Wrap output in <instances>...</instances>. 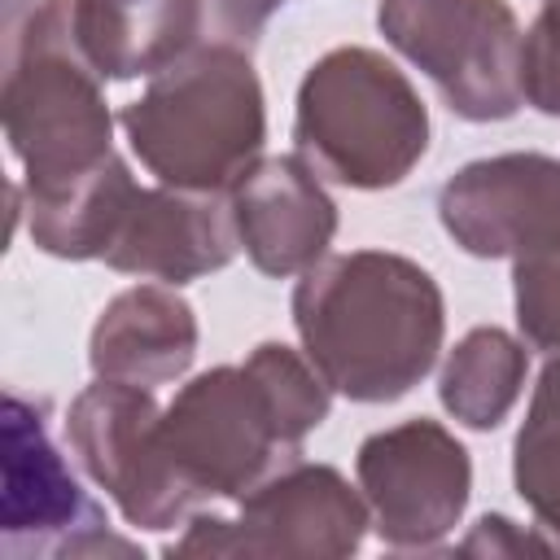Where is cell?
<instances>
[{
  "label": "cell",
  "instance_id": "cell-1",
  "mask_svg": "<svg viewBox=\"0 0 560 560\" xmlns=\"http://www.w3.org/2000/svg\"><path fill=\"white\" fill-rule=\"evenodd\" d=\"M306 359L350 402H394L438 363L446 302L438 280L389 249L319 258L293 289Z\"/></svg>",
  "mask_w": 560,
  "mask_h": 560
},
{
  "label": "cell",
  "instance_id": "cell-2",
  "mask_svg": "<svg viewBox=\"0 0 560 560\" xmlns=\"http://www.w3.org/2000/svg\"><path fill=\"white\" fill-rule=\"evenodd\" d=\"M332 385L284 341H262L245 363L192 376L162 407V442L197 499L241 503L298 464L311 429L328 420Z\"/></svg>",
  "mask_w": 560,
  "mask_h": 560
},
{
  "label": "cell",
  "instance_id": "cell-3",
  "mask_svg": "<svg viewBox=\"0 0 560 560\" xmlns=\"http://www.w3.org/2000/svg\"><path fill=\"white\" fill-rule=\"evenodd\" d=\"M131 153L158 184L232 192L267 140V101L245 48L197 44L122 109Z\"/></svg>",
  "mask_w": 560,
  "mask_h": 560
},
{
  "label": "cell",
  "instance_id": "cell-4",
  "mask_svg": "<svg viewBox=\"0 0 560 560\" xmlns=\"http://www.w3.org/2000/svg\"><path fill=\"white\" fill-rule=\"evenodd\" d=\"M0 114L22 188L66 184L114 153L101 74L74 39V0H39L13 22Z\"/></svg>",
  "mask_w": 560,
  "mask_h": 560
},
{
  "label": "cell",
  "instance_id": "cell-5",
  "mask_svg": "<svg viewBox=\"0 0 560 560\" xmlns=\"http://www.w3.org/2000/svg\"><path fill=\"white\" fill-rule=\"evenodd\" d=\"M293 144L346 188H394L429 149V109L389 57L346 44L306 70Z\"/></svg>",
  "mask_w": 560,
  "mask_h": 560
},
{
  "label": "cell",
  "instance_id": "cell-6",
  "mask_svg": "<svg viewBox=\"0 0 560 560\" xmlns=\"http://www.w3.org/2000/svg\"><path fill=\"white\" fill-rule=\"evenodd\" d=\"M376 26L420 66L451 114L503 122L521 109V26L508 0H381Z\"/></svg>",
  "mask_w": 560,
  "mask_h": 560
},
{
  "label": "cell",
  "instance_id": "cell-7",
  "mask_svg": "<svg viewBox=\"0 0 560 560\" xmlns=\"http://www.w3.org/2000/svg\"><path fill=\"white\" fill-rule=\"evenodd\" d=\"M372 525L363 490L332 464H289L241 499L236 516L197 512L166 556H245V560H341Z\"/></svg>",
  "mask_w": 560,
  "mask_h": 560
},
{
  "label": "cell",
  "instance_id": "cell-8",
  "mask_svg": "<svg viewBox=\"0 0 560 560\" xmlns=\"http://www.w3.org/2000/svg\"><path fill=\"white\" fill-rule=\"evenodd\" d=\"M66 433L83 472L118 503L127 525L175 529L197 516L201 499L166 455L162 407L144 385L96 376L70 402Z\"/></svg>",
  "mask_w": 560,
  "mask_h": 560
},
{
  "label": "cell",
  "instance_id": "cell-9",
  "mask_svg": "<svg viewBox=\"0 0 560 560\" xmlns=\"http://www.w3.org/2000/svg\"><path fill=\"white\" fill-rule=\"evenodd\" d=\"M4 551L9 556H136V547L109 534L101 503L79 486L57 451L44 402L22 394L4 398Z\"/></svg>",
  "mask_w": 560,
  "mask_h": 560
},
{
  "label": "cell",
  "instance_id": "cell-10",
  "mask_svg": "<svg viewBox=\"0 0 560 560\" xmlns=\"http://www.w3.org/2000/svg\"><path fill=\"white\" fill-rule=\"evenodd\" d=\"M354 472L372 529L398 551L438 547L459 525L472 494V459L464 442L429 416L363 438Z\"/></svg>",
  "mask_w": 560,
  "mask_h": 560
},
{
  "label": "cell",
  "instance_id": "cell-11",
  "mask_svg": "<svg viewBox=\"0 0 560 560\" xmlns=\"http://www.w3.org/2000/svg\"><path fill=\"white\" fill-rule=\"evenodd\" d=\"M438 219L464 254L516 258L521 249L560 228V158H477L442 184Z\"/></svg>",
  "mask_w": 560,
  "mask_h": 560
},
{
  "label": "cell",
  "instance_id": "cell-12",
  "mask_svg": "<svg viewBox=\"0 0 560 560\" xmlns=\"http://www.w3.org/2000/svg\"><path fill=\"white\" fill-rule=\"evenodd\" d=\"M241 236L232 219V201L223 192L192 188H136L105 262L127 276H149L166 284L201 280L232 262Z\"/></svg>",
  "mask_w": 560,
  "mask_h": 560
},
{
  "label": "cell",
  "instance_id": "cell-13",
  "mask_svg": "<svg viewBox=\"0 0 560 560\" xmlns=\"http://www.w3.org/2000/svg\"><path fill=\"white\" fill-rule=\"evenodd\" d=\"M241 249L262 276L311 271L337 236V201L324 192L319 171L293 158H258L228 192Z\"/></svg>",
  "mask_w": 560,
  "mask_h": 560
},
{
  "label": "cell",
  "instance_id": "cell-14",
  "mask_svg": "<svg viewBox=\"0 0 560 560\" xmlns=\"http://www.w3.org/2000/svg\"><path fill=\"white\" fill-rule=\"evenodd\" d=\"M197 315L166 284L122 289L96 319L88 341V363L105 381L166 385L179 381L197 359Z\"/></svg>",
  "mask_w": 560,
  "mask_h": 560
},
{
  "label": "cell",
  "instance_id": "cell-15",
  "mask_svg": "<svg viewBox=\"0 0 560 560\" xmlns=\"http://www.w3.org/2000/svg\"><path fill=\"white\" fill-rule=\"evenodd\" d=\"M197 0H74V39L101 79L158 74L197 48Z\"/></svg>",
  "mask_w": 560,
  "mask_h": 560
},
{
  "label": "cell",
  "instance_id": "cell-16",
  "mask_svg": "<svg viewBox=\"0 0 560 560\" xmlns=\"http://www.w3.org/2000/svg\"><path fill=\"white\" fill-rule=\"evenodd\" d=\"M131 166L109 153L92 171L52 184V188H26V228L31 241L52 258H105L131 197H136Z\"/></svg>",
  "mask_w": 560,
  "mask_h": 560
},
{
  "label": "cell",
  "instance_id": "cell-17",
  "mask_svg": "<svg viewBox=\"0 0 560 560\" xmlns=\"http://www.w3.org/2000/svg\"><path fill=\"white\" fill-rule=\"evenodd\" d=\"M529 354L508 328L481 324L455 341L442 363L438 398L468 429H499L525 389Z\"/></svg>",
  "mask_w": 560,
  "mask_h": 560
},
{
  "label": "cell",
  "instance_id": "cell-18",
  "mask_svg": "<svg viewBox=\"0 0 560 560\" xmlns=\"http://www.w3.org/2000/svg\"><path fill=\"white\" fill-rule=\"evenodd\" d=\"M512 481L538 529L560 547V354L538 372L529 411L512 446Z\"/></svg>",
  "mask_w": 560,
  "mask_h": 560
},
{
  "label": "cell",
  "instance_id": "cell-19",
  "mask_svg": "<svg viewBox=\"0 0 560 560\" xmlns=\"http://www.w3.org/2000/svg\"><path fill=\"white\" fill-rule=\"evenodd\" d=\"M516 328L534 350L560 354V228L512 258Z\"/></svg>",
  "mask_w": 560,
  "mask_h": 560
},
{
  "label": "cell",
  "instance_id": "cell-20",
  "mask_svg": "<svg viewBox=\"0 0 560 560\" xmlns=\"http://www.w3.org/2000/svg\"><path fill=\"white\" fill-rule=\"evenodd\" d=\"M521 96L547 114L560 118V0H542L534 26L521 44Z\"/></svg>",
  "mask_w": 560,
  "mask_h": 560
},
{
  "label": "cell",
  "instance_id": "cell-21",
  "mask_svg": "<svg viewBox=\"0 0 560 560\" xmlns=\"http://www.w3.org/2000/svg\"><path fill=\"white\" fill-rule=\"evenodd\" d=\"M284 0H197L201 9V35L210 44H232V48H254L262 26Z\"/></svg>",
  "mask_w": 560,
  "mask_h": 560
},
{
  "label": "cell",
  "instance_id": "cell-22",
  "mask_svg": "<svg viewBox=\"0 0 560 560\" xmlns=\"http://www.w3.org/2000/svg\"><path fill=\"white\" fill-rule=\"evenodd\" d=\"M464 551H551V542L534 538V534H516L508 516H481L477 529L468 534Z\"/></svg>",
  "mask_w": 560,
  "mask_h": 560
}]
</instances>
